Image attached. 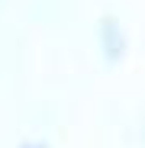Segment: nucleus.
Listing matches in <instances>:
<instances>
[{"mask_svg":"<svg viewBox=\"0 0 145 148\" xmlns=\"http://www.w3.org/2000/svg\"><path fill=\"white\" fill-rule=\"evenodd\" d=\"M103 39H107V55L116 58V55H119V48H123V42H119V32H116L113 23H107V26H103Z\"/></svg>","mask_w":145,"mask_h":148,"instance_id":"1","label":"nucleus"}]
</instances>
